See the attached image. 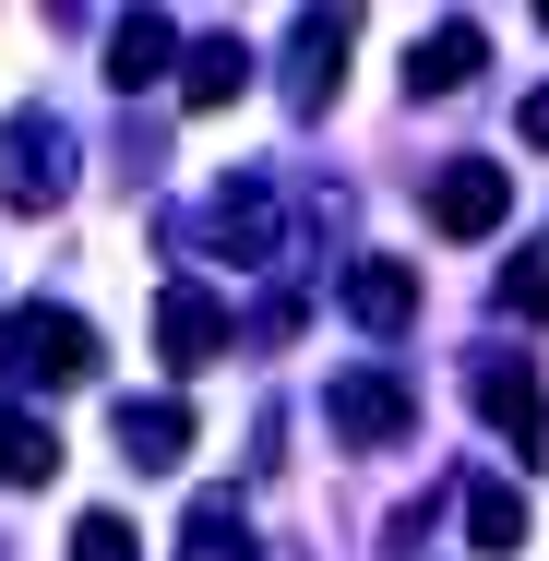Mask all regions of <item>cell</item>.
Listing matches in <instances>:
<instances>
[{
  "instance_id": "obj_1",
  "label": "cell",
  "mask_w": 549,
  "mask_h": 561,
  "mask_svg": "<svg viewBox=\"0 0 549 561\" xmlns=\"http://www.w3.org/2000/svg\"><path fill=\"white\" fill-rule=\"evenodd\" d=\"M0 382H12V394H72V382H96V323H72V311H12V323H0Z\"/></svg>"
},
{
  "instance_id": "obj_2",
  "label": "cell",
  "mask_w": 549,
  "mask_h": 561,
  "mask_svg": "<svg viewBox=\"0 0 549 561\" xmlns=\"http://www.w3.org/2000/svg\"><path fill=\"white\" fill-rule=\"evenodd\" d=\"M72 192V119L60 108H12L0 119V204L12 216H48Z\"/></svg>"
},
{
  "instance_id": "obj_3",
  "label": "cell",
  "mask_w": 549,
  "mask_h": 561,
  "mask_svg": "<svg viewBox=\"0 0 549 561\" xmlns=\"http://www.w3.org/2000/svg\"><path fill=\"white\" fill-rule=\"evenodd\" d=\"M323 431H334V443H358V454L407 443V431H419V382H407V370H382V358L334 370V382H323Z\"/></svg>"
},
{
  "instance_id": "obj_4",
  "label": "cell",
  "mask_w": 549,
  "mask_h": 561,
  "mask_svg": "<svg viewBox=\"0 0 549 561\" xmlns=\"http://www.w3.org/2000/svg\"><path fill=\"white\" fill-rule=\"evenodd\" d=\"M156 358H168V370H216L227 358V299L216 287H192V275L156 287Z\"/></svg>"
},
{
  "instance_id": "obj_5",
  "label": "cell",
  "mask_w": 549,
  "mask_h": 561,
  "mask_svg": "<svg viewBox=\"0 0 549 561\" xmlns=\"http://www.w3.org/2000/svg\"><path fill=\"white\" fill-rule=\"evenodd\" d=\"M514 216V168H490V156H454L431 180V227L442 239H490V227Z\"/></svg>"
},
{
  "instance_id": "obj_6",
  "label": "cell",
  "mask_w": 549,
  "mask_h": 561,
  "mask_svg": "<svg viewBox=\"0 0 549 561\" xmlns=\"http://www.w3.org/2000/svg\"><path fill=\"white\" fill-rule=\"evenodd\" d=\"M478 419H490L514 454H549V394H538L526 358H478Z\"/></svg>"
},
{
  "instance_id": "obj_7",
  "label": "cell",
  "mask_w": 549,
  "mask_h": 561,
  "mask_svg": "<svg viewBox=\"0 0 549 561\" xmlns=\"http://www.w3.org/2000/svg\"><path fill=\"white\" fill-rule=\"evenodd\" d=\"M108 443L131 454L144 478H168V466L192 454V407H180V394H119V407H108Z\"/></svg>"
},
{
  "instance_id": "obj_8",
  "label": "cell",
  "mask_w": 549,
  "mask_h": 561,
  "mask_svg": "<svg viewBox=\"0 0 549 561\" xmlns=\"http://www.w3.org/2000/svg\"><path fill=\"white\" fill-rule=\"evenodd\" d=\"M478 72H490V36H478V24H431V36H419V48H407V96H466V84H478Z\"/></svg>"
},
{
  "instance_id": "obj_9",
  "label": "cell",
  "mask_w": 549,
  "mask_h": 561,
  "mask_svg": "<svg viewBox=\"0 0 549 561\" xmlns=\"http://www.w3.org/2000/svg\"><path fill=\"white\" fill-rule=\"evenodd\" d=\"M334 84H346V12H299V36H287V96L323 119Z\"/></svg>"
},
{
  "instance_id": "obj_10",
  "label": "cell",
  "mask_w": 549,
  "mask_h": 561,
  "mask_svg": "<svg viewBox=\"0 0 549 561\" xmlns=\"http://www.w3.org/2000/svg\"><path fill=\"white\" fill-rule=\"evenodd\" d=\"M346 311H358L370 335H407V323H419V263H394V251H358V263H346Z\"/></svg>"
},
{
  "instance_id": "obj_11",
  "label": "cell",
  "mask_w": 549,
  "mask_h": 561,
  "mask_svg": "<svg viewBox=\"0 0 549 561\" xmlns=\"http://www.w3.org/2000/svg\"><path fill=\"white\" fill-rule=\"evenodd\" d=\"M251 72H263V60H251V36H204V48L180 60V108H239V96H251Z\"/></svg>"
},
{
  "instance_id": "obj_12",
  "label": "cell",
  "mask_w": 549,
  "mask_h": 561,
  "mask_svg": "<svg viewBox=\"0 0 549 561\" xmlns=\"http://www.w3.org/2000/svg\"><path fill=\"white\" fill-rule=\"evenodd\" d=\"M204 227H216L227 263H263V251H275V192H263V180H227L216 204H204Z\"/></svg>"
},
{
  "instance_id": "obj_13",
  "label": "cell",
  "mask_w": 549,
  "mask_h": 561,
  "mask_svg": "<svg viewBox=\"0 0 549 561\" xmlns=\"http://www.w3.org/2000/svg\"><path fill=\"white\" fill-rule=\"evenodd\" d=\"M48 478H60V431L0 394V490H48Z\"/></svg>"
},
{
  "instance_id": "obj_14",
  "label": "cell",
  "mask_w": 549,
  "mask_h": 561,
  "mask_svg": "<svg viewBox=\"0 0 549 561\" xmlns=\"http://www.w3.org/2000/svg\"><path fill=\"white\" fill-rule=\"evenodd\" d=\"M466 538L490 561H514L526 550V490H514V478H466Z\"/></svg>"
},
{
  "instance_id": "obj_15",
  "label": "cell",
  "mask_w": 549,
  "mask_h": 561,
  "mask_svg": "<svg viewBox=\"0 0 549 561\" xmlns=\"http://www.w3.org/2000/svg\"><path fill=\"white\" fill-rule=\"evenodd\" d=\"M180 561H263V550H251V514H239L227 490H204L192 526H180Z\"/></svg>"
},
{
  "instance_id": "obj_16",
  "label": "cell",
  "mask_w": 549,
  "mask_h": 561,
  "mask_svg": "<svg viewBox=\"0 0 549 561\" xmlns=\"http://www.w3.org/2000/svg\"><path fill=\"white\" fill-rule=\"evenodd\" d=\"M168 72V12H119V36H108V84L119 96H144Z\"/></svg>"
},
{
  "instance_id": "obj_17",
  "label": "cell",
  "mask_w": 549,
  "mask_h": 561,
  "mask_svg": "<svg viewBox=\"0 0 549 561\" xmlns=\"http://www.w3.org/2000/svg\"><path fill=\"white\" fill-rule=\"evenodd\" d=\"M72 561H144L131 514H84V526H72Z\"/></svg>"
},
{
  "instance_id": "obj_18",
  "label": "cell",
  "mask_w": 549,
  "mask_h": 561,
  "mask_svg": "<svg viewBox=\"0 0 549 561\" xmlns=\"http://www.w3.org/2000/svg\"><path fill=\"white\" fill-rule=\"evenodd\" d=\"M502 299H514V311H549V227L526 239V251H514V275H502Z\"/></svg>"
},
{
  "instance_id": "obj_19",
  "label": "cell",
  "mask_w": 549,
  "mask_h": 561,
  "mask_svg": "<svg viewBox=\"0 0 549 561\" xmlns=\"http://www.w3.org/2000/svg\"><path fill=\"white\" fill-rule=\"evenodd\" d=\"M514 131H526V144H538V156H549V84H538V96H526V108H514Z\"/></svg>"
},
{
  "instance_id": "obj_20",
  "label": "cell",
  "mask_w": 549,
  "mask_h": 561,
  "mask_svg": "<svg viewBox=\"0 0 549 561\" xmlns=\"http://www.w3.org/2000/svg\"><path fill=\"white\" fill-rule=\"evenodd\" d=\"M0 323H12V311H0Z\"/></svg>"
}]
</instances>
